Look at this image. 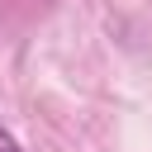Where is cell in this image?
<instances>
[{
    "label": "cell",
    "mask_w": 152,
    "mask_h": 152,
    "mask_svg": "<svg viewBox=\"0 0 152 152\" xmlns=\"http://www.w3.org/2000/svg\"><path fill=\"white\" fill-rule=\"evenodd\" d=\"M0 152H24V142H19V138H14L5 124H0Z\"/></svg>",
    "instance_id": "1"
}]
</instances>
